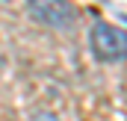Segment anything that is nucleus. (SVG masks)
<instances>
[{"label":"nucleus","instance_id":"obj_1","mask_svg":"<svg viewBox=\"0 0 127 121\" xmlns=\"http://www.w3.org/2000/svg\"><path fill=\"white\" fill-rule=\"evenodd\" d=\"M89 47L97 62H124L127 59V30L109 24V21H95L89 30Z\"/></svg>","mask_w":127,"mask_h":121},{"label":"nucleus","instance_id":"obj_2","mask_svg":"<svg viewBox=\"0 0 127 121\" xmlns=\"http://www.w3.org/2000/svg\"><path fill=\"white\" fill-rule=\"evenodd\" d=\"M27 12L32 15V21L50 30H71L77 18L71 0H27Z\"/></svg>","mask_w":127,"mask_h":121}]
</instances>
